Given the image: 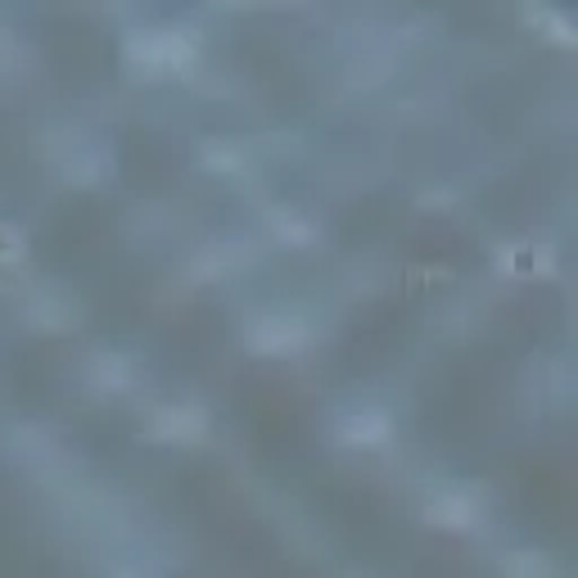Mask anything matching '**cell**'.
Masks as SVG:
<instances>
[{
	"label": "cell",
	"instance_id": "1",
	"mask_svg": "<svg viewBox=\"0 0 578 578\" xmlns=\"http://www.w3.org/2000/svg\"><path fill=\"white\" fill-rule=\"evenodd\" d=\"M136 54L150 63H181L185 59V41H176L172 32H154L145 41H136Z\"/></svg>",
	"mask_w": 578,
	"mask_h": 578
}]
</instances>
